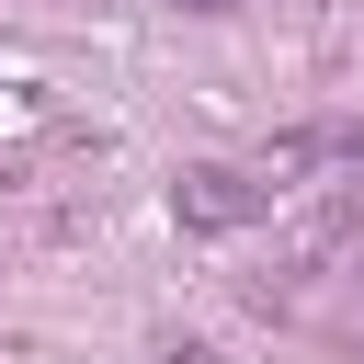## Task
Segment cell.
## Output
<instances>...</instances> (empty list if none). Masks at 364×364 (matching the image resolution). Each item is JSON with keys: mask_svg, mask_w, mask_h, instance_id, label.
Here are the masks:
<instances>
[{"mask_svg": "<svg viewBox=\"0 0 364 364\" xmlns=\"http://www.w3.org/2000/svg\"><path fill=\"white\" fill-rule=\"evenodd\" d=\"M171 216H182L193 239H239V228L273 216V193H262L250 171H228V159H193V171L171 182Z\"/></svg>", "mask_w": 364, "mask_h": 364, "instance_id": "obj_1", "label": "cell"}, {"mask_svg": "<svg viewBox=\"0 0 364 364\" xmlns=\"http://www.w3.org/2000/svg\"><path fill=\"white\" fill-rule=\"evenodd\" d=\"M307 148H318V171H364V114H330V125H307Z\"/></svg>", "mask_w": 364, "mask_h": 364, "instance_id": "obj_2", "label": "cell"}, {"mask_svg": "<svg viewBox=\"0 0 364 364\" xmlns=\"http://www.w3.org/2000/svg\"><path fill=\"white\" fill-rule=\"evenodd\" d=\"M193 11H239V0H193Z\"/></svg>", "mask_w": 364, "mask_h": 364, "instance_id": "obj_3", "label": "cell"}]
</instances>
